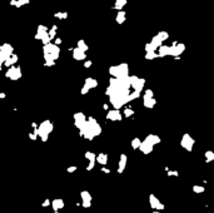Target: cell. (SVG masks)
Segmentation results:
<instances>
[{
  "mask_svg": "<svg viewBox=\"0 0 214 213\" xmlns=\"http://www.w3.org/2000/svg\"><path fill=\"white\" fill-rule=\"evenodd\" d=\"M99 134H102V127L96 122V119L93 118V117L88 118L87 124L81 129H79V135L88 139V141H93V139Z\"/></svg>",
  "mask_w": 214,
  "mask_h": 213,
  "instance_id": "6da1fadb",
  "label": "cell"
},
{
  "mask_svg": "<svg viewBox=\"0 0 214 213\" xmlns=\"http://www.w3.org/2000/svg\"><path fill=\"white\" fill-rule=\"evenodd\" d=\"M109 74L115 78H124L129 75V65L127 63H120L118 65H112L109 68Z\"/></svg>",
  "mask_w": 214,
  "mask_h": 213,
  "instance_id": "7a4b0ae2",
  "label": "cell"
},
{
  "mask_svg": "<svg viewBox=\"0 0 214 213\" xmlns=\"http://www.w3.org/2000/svg\"><path fill=\"white\" fill-rule=\"evenodd\" d=\"M53 129H54V124L50 120H44L38 127V135H39V138L43 142H46L49 134L53 132Z\"/></svg>",
  "mask_w": 214,
  "mask_h": 213,
  "instance_id": "3957f363",
  "label": "cell"
},
{
  "mask_svg": "<svg viewBox=\"0 0 214 213\" xmlns=\"http://www.w3.org/2000/svg\"><path fill=\"white\" fill-rule=\"evenodd\" d=\"M43 52H44V56H50V58L56 60L59 58V54H60V48L55 43H49L43 45Z\"/></svg>",
  "mask_w": 214,
  "mask_h": 213,
  "instance_id": "277c9868",
  "label": "cell"
},
{
  "mask_svg": "<svg viewBox=\"0 0 214 213\" xmlns=\"http://www.w3.org/2000/svg\"><path fill=\"white\" fill-rule=\"evenodd\" d=\"M35 39L42 40L43 45L52 43V38H50V35H49V29H48V27H45V25H39V27H38V30H36Z\"/></svg>",
  "mask_w": 214,
  "mask_h": 213,
  "instance_id": "5b68a950",
  "label": "cell"
},
{
  "mask_svg": "<svg viewBox=\"0 0 214 213\" xmlns=\"http://www.w3.org/2000/svg\"><path fill=\"white\" fill-rule=\"evenodd\" d=\"M14 54V48L11 44L5 43L0 46V65H4V63Z\"/></svg>",
  "mask_w": 214,
  "mask_h": 213,
  "instance_id": "8992f818",
  "label": "cell"
},
{
  "mask_svg": "<svg viewBox=\"0 0 214 213\" xmlns=\"http://www.w3.org/2000/svg\"><path fill=\"white\" fill-rule=\"evenodd\" d=\"M129 79H130V84L133 90H138V92H143L144 87H145V79L144 78H139L137 75H129Z\"/></svg>",
  "mask_w": 214,
  "mask_h": 213,
  "instance_id": "52a82bcc",
  "label": "cell"
},
{
  "mask_svg": "<svg viewBox=\"0 0 214 213\" xmlns=\"http://www.w3.org/2000/svg\"><path fill=\"white\" fill-rule=\"evenodd\" d=\"M184 50H185V44L174 42L170 45V56H173L174 59H179V56L184 53Z\"/></svg>",
  "mask_w": 214,
  "mask_h": 213,
  "instance_id": "ba28073f",
  "label": "cell"
},
{
  "mask_svg": "<svg viewBox=\"0 0 214 213\" xmlns=\"http://www.w3.org/2000/svg\"><path fill=\"white\" fill-rule=\"evenodd\" d=\"M21 75H23V73H21L20 66H14V65L9 66L8 70H6V73H5V77L11 79V80H14V82L19 80V79L21 78Z\"/></svg>",
  "mask_w": 214,
  "mask_h": 213,
  "instance_id": "9c48e42d",
  "label": "cell"
},
{
  "mask_svg": "<svg viewBox=\"0 0 214 213\" xmlns=\"http://www.w3.org/2000/svg\"><path fill=\"white\" fill-rule=\"evenodd\" d=\"M194 143H196L194 138H193V137H192L190 134H188V133L183 134V137H182V139H180V145L185 149V151H188V152H192V151H193Z\"/></svg>",
  "mask_w": 214,
  "mask_h": 213,
  "instance_id": "30bf717a",
  "label": "cell"
},
{
  "mask_svg": "<svg viewBox=\"0 0 214 213\" xmlns=\"http://www.w3.org/2000/svg\"><path fill=\"white\" fill-rule=\"evenodd\" d=\"M73 118H74V125L77 127L78 129H81L84 125L87 124V122H88V118L85 117V114L84 113H75L74 115H73Z\"/></svg>",
  "mask_w": 214,
  "mask_h": 213,
  "instance_id": "8fae6325",
  "label": "cell"
},
{
  "mask_svg": "<svg viewBox=\"0 0 214 213\" xmlns=\"http://www.w3.org/2000/svg\"><path fill=\"white\" fill-rule=\"evenodd\" d=\"M80 198H81V206H83L84 208H89V207H92V199H93V197L92 194H90L88 190H81L80 192Z\"/></svg>",
  "mask_w": 214,
  "mask_h": 213,
  "instance_id": "7c38bea8",
  "label": "cell"
},
{
  "mask_svg": "<svg viewBox=\"0 0 214 213\" xmlns=\"http://www.w3.org/2000/svg\"><path fill=\"white\" fill-rule=\"evenodd\" d=\"M106 119L108 120H112V122H120L123 119V115L122 113L119 112V109H109L108 113H106Z\"/></svg>",
  "mask_w": 214,
  "mask_h": 213,
  "instance_id": "4fadbf2b",
  "label": "cell"
},
{
  "mask_svg": "<svg viewBox=\"0 0 214 213\" xmlns=\"http://www.w3.org/2000/svg\"><path fill=\"white\" fill-rule=\"evenodd\" d=\"M149 203H150V208L155 209V211H163L165 208V206L163 203H160V201L154 194L149 196Z\"/></svg>",
  "mask_w": 214,
  "mask_h": 213,
  "instance_id": "5bb4252c",
  "label": "cell"
},
{
  "mask_svg": "<svg viewBox=\"0 0 214 213\" xmlns=\"http://www.w3.org/2000/svg\"><path fill=\"white\" fill-rule=\"evenodd\" d=\"M154 145L153 144H150L149 142H147L145 139H144L143 142H141V144H140V147H139V151L141 152L143 154H150L153 152V148Z\"/></svg>",
  "mask_w": 214,
  "mask_h": 213,
  "instance_id": "9a60e30c",
  "label": "cell"
},
{
  "mask_svg": "<svg viewBox=\"0 0 214 213\" xmlns=\"http://www.w3.org/2000/svg\"><path fill=\"white\" fill-rule=\"evenodd\" d=\"M143 104L148 109H153L157 104V100L154 97H148V95H143Z\"/></svg>",
  "mask_w": 214,
  "mask_h": 213,
  "instance_id": "2e32d148",
  "label": "cell"
},
{
  "mask_svg": "<svg viewBox=\"0 0 214 213\" xmlns=\"http://www.w3.org/2000/svg\"><path fill=\"white\" fill-rule=\"evenodd\" d=\"M87 52H84L83 49H80V48H74L73 49V58L75 60H85L87 58Z\"/></svg>",
  "mask_w": 214,
  "mask_h": 213,
  "instance_id": "e0dca14e",
  "label": "cell"
},
{
  "mask_svg": "<svg viewBox=\"0 0 214 213\" xmlns=\"http://www.w3.org/2000/svg\"><path fill=\"white\" fill-rule=\"evenodd\" d=\"M64 206H65V203L61 198H55L52 201V208L54 212H58V211H60V209H63Z\"/></svg>",
  "mask_w": 214,
  "mask_h": 213,
  "instance_id": "ac0fdd59",
  "label": "cell"
},
{
  "mask_svg": "<svg viewBox=\"0 0 214 213\" xmlns=\"http://www.w3.org/2000/svg\"><path fill=\"white\" fill-rule=\"evenodd\" d=\"M127 162H128V158H127V154H120V159H119V163H118V173H123L127 167Z\"/></svg>",
  "mask_w": 214,
  "mask_h": 213,
  "instance_id": "d6986e66",
  "label": "cell"
},
{
  "mask_svg": "<svg viewBox=\"0 0 214 213\" xmlns=\"http://www.w3.org/2000/svg\"><path fill=\"white\" fill-rule=\"evenodd\" d=\"M145 141L149 142L150 144H153V145H157V144H159V143L162 142V139H160V137L157 135V134H148Z\"/></svg>",
  "mask_w": 214,
  "mask_h": 213,
  "instance_id": "ffe728a7",
  "label": "cell"
},
{
  "mask_svg": "<svg viewBox=\"0 0 214 213\" xmlns=\"http://www.w3.org/2000/svg\"><path fill=\"white\" fill-rule=\"evenodd\" d=\"M158 54H159V58H164V56L170 55V46L168 45H162L158 49Z\"/></svg>",
  "mask_w": 214,
  "mask_h": 213,
  "instance_id": "44dd1931",
  "label": "cell"
},
{
  "mask_svg": "<svg viewBox=\"0 0 214 213\" xmlns=\"http://www.w3.org/2000/svg\"><path fill=\"white\" fill-rule=\"evenodd\" d=\"M84 85L85 87H88L89 89H94V88H96L98 87V80L96 79H94V78H87L85 79V82H84Z\"/></svg>",
  "mask_w": 214,
  "mask_h": 213,
  "instance_id": "7402d4cb",
  "label": "cell"
},
{
  "mask_svg": "<svg viewBox=\"0 0 214 213\" xmlns=\"http://www.w3.org/2000/svg\"><path fill=\"white\" fill-rule=\"evenodd\" d=\"M127 14H125V11L124 10H119L118 11V14H116V18H115V21L118 24H123L125 20H127Z\"/></svg>",
  "mask_w": 214,
  "mask_h": 213,
  "instance_id": "603a6c76",
  "label": "cell"
},
{
  "mask_svg": "<svg viewBox=\"0 0 214 213\" xmlns=\"http://www.w3.org/2000/svg\"><path fill=\"white\" fill-rule=\"evenodd\" d=\"M150 43H152L153 45L157 48V50H158L159 48L163 45V39L159 36V34H157L155 36H153V39H152V42H150Z\"/></svg>",
  "mask_w": 214,
  "mask_h": 213,
  "instance_id": "cb8c5ba5",
  "label": "cell"
},
{
  "mask_svg": "<svg viewBox=\"0 0 214 213\" xmlns=\"http://www.w3.org/2000/svg\"><path fill=\"white\" fill-rule=\"evenodd\" d=\"M96 162H98L99 164H102V166H105V164L108 163V154L99 153L98 157H96Z\"/></svg>",
  "mask_w": 214,
  "mask_h": 213,
  "instance_id": "d4e9b609",
  "label": "cell"
},
{
  "mask_svg": "<svg viewBox=\"0 0 214 213\" xmlns=\"http://www.w3.org/2000/svg\"><path fill=\"white\" fill-rule=\"evenodd\" d=\"M17 62H18V55H17V54H13V55L10 56V58H9V59H8V60H6V62L4 63V65L6 66V68H9V66L14 65Z\"/></svg>",
  "mask_w": 214,
  "mask_h": 213,
  "instance_id": "484cf974",
  "label": "cell"
},
{
  "mask_svg": "<svg viewBox=\"0 0 214 213\" xmlns=\"http://www.w3.org/2000/svg\"><path fill=\"white\" fill-rule=\"evenodd\" d=\"M127 0H115V4L113 6V9H116V10H122L125 5H127Z\"/></svg>",
  "mask_w": 214,
  "mask_h": 213,
  "instance_id": "4316f807",
  "label": "cell"
},
{
  "mask_svg": "<svg viewBox=\"0 0 214 213\" xmlns=\"http://www.w3.org/2000/svg\"><path fill=\"white\" fill-rule=\"evenodd\" d=\"M155 58H159V54L157 50L155 52H145V59L147 60H153Z\"/></svg>",
  "mask_w": 214,
  "mask_h": 213,
  "instance_id": "83f0119b",
  "label": "cell"
},
{
  "mask_svg": "<svg viewBox=\"0 0 214 213\" xmlns=\"http://www.w3.org/2000/svg\"><path fill=\"white\" fill-rule=\"evenodd\" d=\"M96 157L98 154H95L94 152H85V158L89 162H96Z\"/></svg>",
  "mask_w": 214,
  "mask_h": 213,
  "instance_id": "f1b7e54d",
  "label": "cell"
},
{
  "mask_svg": "<svg viewBox=\"0 0 214 213\" xmlns=\"http://www.w3.org/2000/svg\"><path fill=\"white\" fill-rule=\"evenodd\" d=\"M205 163H210V162H213L214 161V152H212V151H207L205 152Z\"/></svg>",
  "mask_w": 214,
  "mask_h": 213,
  "instance_id": "f546056e",
  "label": "cell"
},
{
  "mask_svg": "<svg viewBox=\"0 0 214 213\" xmlns=\"http://www.w3.org/2000/svg\"><path fill=\"white\" fill-rule=\"evenodd\" d=\"M140 144H141L140 138H134L133 141H131V143H130V145H131V148H133V149H139Z\"/></svg>",
  "mask_w": 214,
  "mask_h": 213,
  "instance_id": "4dcf8cb0",
  "label": "cell"
},
{
  "mask_svg": "<svg viewBox=\"0 0 214 213\" xmlns=\"http://www.w3.org/2000/svg\"><path fill=\"white\" fill-rule=\"evenodd\" d=\"M134 110L131 109V107H127V108H124V117L125 118H130V117H133L134 115Z\"/></svg>",
  "mask_w": 214,
  "mask_h": 213,
  "instance_id": "1f68e13d",
  "label": "cell"
},
{
  "mask_svg": "<svg viewBox=\"0 0 214 213\" xmlns=\"http://www.w3.org/2000/svg\"><path fill=\"white\" fill-rule=\"evenodd\" d=\"M56 30H58V27H56V25H53V28L49 29V35H50V38H52V40H54L56 38Z\"/></svg>",
  "mask_w": 214,
  "mask_h": 213,
  "instance_id": "d6a6232c",
  "label": "cell"
},
{
  "mask_svg": "<svg viewBox=\"0 0 214 213\" xmlns=\"http://www.w3.org/2000/svg\"><path fill=\"white\" fill-rule=\"evenodd\" d=\"M193 192L197 193V194H199V193H204V190H205V188H204L203 186H198V184H196V186H193Z\"/></svg>",
  "mask_w": 214,
  "mask_h": 213,
  "instance_id": "836d02e7",
  "label": "cell"
},
{
  "mask_svg": "<svg viewBox=\"0 0 214 213\" xmlns=\"http://www.w3.org/2000/svg\"><path fill=\"white\" fill-rule=\"evenodd\" d=\"M139 97H140V92H138V90H133V92H130V94H129V99H130V102L138 99Z\"/></svg>",
  "mask_w": 214,
  "mask_h": 213,
  "instance_id": "e575fe53",
  "label": "cell"
},
{
  "mask_svg": "<svg viewBox=\"0 0 214 213\" xmlns=\"http://www.w3.org/2000/svg\"><path fill=\"white\" fill-rule=\"evenodd\" d=\"M78 48H80V49H83L84 52H87L88 49H89V46L87 45V43L84 42L83 39H80V40H78Z\"/></svg>",
  "mask_w": 214,
  "mask_h": 213,
  "instance_id": "d590c367",
  "label": "cell"
},
{
  "mask_svg": "<svg viewBox=\"0 0 214 213\" xmlns=\"http://www.w3.org/2000/svg\"><path fill=\"white\" fill-rule=\"evenodd\" d=\"M54 17L58 18V19H61V20H64V19L68 18V13H65V11L64 13H55Z\"/></svg>",
  "mask_w": 214,
  "mask_h": 213,
  "instance_id": "8d00e7d4",
  "label": "cell"
},
{
  "mask_svg": "<svg viewBox=\"0 0 214 213\" xmlns=\"http://www.w3.org/2000/svg\"><path fill=\"white\" fill-rule=\"evenodd\" d=\"M157 48L153 45L152 43H147L145 44V52H155Z\"/></svg>",
  "mask_w": 214,
  "mask_h": 213,
  "instance_id": "74e56055",
  "label": "cell"
},
{
  "mask_svg": "<svg viewBox=\"0 0 214 213\" xmlns=\"http://www.w3.org/2000/svg\"><path fill=\"white\" fill-rule=\"evenodd\" d=\"M29 3H30V0H17V6H15V8H20V6L26 5V4H29Z\"/></svg>",
  "mask_w": 214,
  "mask_h": 213,
  "instance_id": "f35d334b",
  "label": "cell"
},
{
  "mask_svg": "<svg viewBox=\"0 0 214 213\" xmlns=\"http://www.w3.org/2000/svg\"><path fill=\"white\" fill-rule=\"evenodd\" d=\"M158 34H159V36L163 39V42H165V40H168V39H169V34L166 33V31H159Z\"/></svg>",
  "mask_w": 214,
  "mask_h": 213,
  "instance_id": "ab89813d",
  "label": "cell"
},
{
  "mask_svg": "<svg viewBox=\"0 0 214 213\" xmlns=\"http://www.w3.org/2000/svg\"><path fill=\"white\" fill-rule=\"evenodd\" d=\"M166 173H168L169 177H178V172L177 171H166Z\"/></svg>",
  "mask_w": 214,
  "mask_h": 213,
  "instance_id": "60d3db41",
  "label": "cell"
},
{
  "mask_svg": "<svg viewBox=\"0 0 214 213\" xmlns=\"http://www.w3.org/2000/svg\"><path fill=\"white\" fill-rule=\"evenodd\" d=\"M89 90H90V89L88 88V87H85V85H84V87L81 88V90H80V94H81V95H85V94H87Z\"/></svg>",
  "mask_w": 214,
  "mask_h": 213,
  "instance_id": "b9f144b4",
  "label": "cell"
},
{
  "mask_svg": "<svg viewBox=\"0 0 214 213\" xmlns=\"http://www.w3.org/2000/svg\"><path fill=\"white\" fill-rule=\"evenodd\" d=\"M95 163L96 162H89V164H88V167H87V171H92L94 167H95Z\"/></svg>",
  "mask_w": 214,
  "mask_h": 213,
  "instance_id": "7bdbcfd3",
  "label": "cell"
},
{
  "mask_svg": "<svg viewBox=\"0 0 214 213\" xmlns=\"http://www.w3.org/2000/svg\"><path fill=\"white\" fill-rule=\"evenodd\" d=\"M144 95H148V97H154V92L152 90V89H147L145 93H144Z\"/></svg>",
  "mask_w": 214,
  "mask_h": 213,
  "instance_id": "ee69618b",
  "label": "cell"
},
{
  "mask_svg": "<svg viewBox=\"0 0 214 213\" xmlns=\"http://www.w3.org/2000/svg\"><path fill=\"white\" fill-rule=\"evenodd\" d=\"M93 65V62H92V60H87V62L85 63H84V68H90V66H92Z\"/></svg>",
  "mask_w": 214,
  "mask_h": 213,
  "instance_id": "f6af8a7d",
  "label": "cell"
},
{
  "mask_svg": "<svg viewBox=\"0 0 214 213\" xmlns=\"http://www.w3.org/2000/svg\"><path fill=\"white\" fill-rule=\"evenodd\" d=\"M77 169H78V168L75 167V166H70V167H69L68 169H67V172H68V173H73V172H75Z\"/></svg>",
  "mask_w": 214,
  "mask_h": 213,
  "instance_id": "bcb514c9",
  "label": "cell"
},
{
  "mask_svg": "<svg viewBox=\"0 0 214 213\" xmlns=\"http://www.w3.org/2000/svg\"><path fill=\"white\" fill-rule=\"evenodd\" d=\"M50 204H52V202H50V199H45V201H44L43 202V207H48V206H50Z\"/></svg>",
  "mask_w": 214,
  "mask_h": 213,
  "instance_id": "7dc6e473",
  "label": "cell"
},
{
  "mask_svg": "<svg viewBox=\"0 0 214 213\" xmlns=\"http://www.w3.org/2000/svg\"><path fill=\"white\" fill-rule=\"evenodd\" d=\"M100 171H102L103 173H106V174H109V173H110V169H109V168H105V167L100 168Z\"/></svg>",
  "mask_w": 214,
  "mask_h": 213,
  "instance_id": "c3c4849f",
  "label": "cell"
},
{
  "mask_svg": "<svg viewBox=\"0 0 214 213\" xmlns=\"http://www.w3.org/2000/svg\"><path fill=\"white\" fill-rule=\"evenodd\" d=\"M63 40L60 39V38H55V44H58V45H61Z\"/></svg>",
  "mask_w": 214,
  "mask_h": 213,
  "instance_id": "681fc988",
  "label": "cell"
},
{
  "mask_svg": "<svg viewBox=\"0 0 214 213\" xmlns=\"http://www.w3.org/2000/svg\"><path fill=\"white\" fill-rule=\"evenodd\" d=\"M103 108H104V110H106V112H108V110H109V104H104V106H103Z\"/></svg>",
  "mask_w": 214,
  "mask_h": 213,
  "instance_id": "f907efd6",
  "label": "cell"
},
{
  "mask_svg": "<svg viewBox=\"0 0 214 213\" xmlns=\"http://www.w3.org/2000/svg\"><path fill=\"white\" fill-rule=\"evenodd\" d=\"M0 98H1V99H4V98H5V93H0Z\"/></svg>",
  "mask_w": 214,
  "mask_h": 213,
  "instance_id": "816d5d0a",
  "label": "cell"
}]
</instances>
